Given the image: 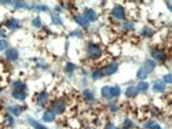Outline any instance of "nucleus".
<instances>
[{
	"instance_id": "nucleus-1",
	"label": "nucleus",
	"mask_w": 172,
	"mask_h": 129,
	"mask_svg": "<svg viewBox=\"0 0 172 129\" xmlns=\"http://www.w3.org/2000/svg\"><path fill=\"white\" fill-rule=\"evenodd\" d=\"M101 54H102V50H101V48L99 47L98 45H88V47H87V55L91 57V59H99L100 56H101Z\"/></svg>"
},
{
	"instance_id": "nucleus-2",
	"label": "nucleus",
	"mask_w": 172,
	"mask_h": 129,
	"mask_svg": "<svg viewBox=\"0 0 172 129\" xmlns=\"http://www.w3.org/2000/svg\"><path fill=\"white\" fill-rule=\"evenodd\" d=\"M64 110H66V103L64 102H62V101H56V102H54L52 105H51V111L55 114H61L62 112H64Z\"/></svg>"
},
{
	"instance_id": "nucleus-3",
	"label": "nucleus",
	"mask_w": 172,
	"mask_h": 129,
	"mask_svg": "<svg viewBox=\"0 0 172 129\" xmlns=\"http://www.w3.org/2000/svg\"><path fill=\"white\" fill-rule=\"evenodd\" d=\"M113 15L117 20H123L125 17V11L122 6H115L113 8Z\"/></svg>"
},
{
	"instance_id": "nucleus-4",
	"label": "nucleus",
	"mask_w": 172,
	"mask_h": 129,
	"mask_svg": "<svg viewBox=\"0 0 172 129\" xmlns=\"http://www.w3.org/2000/svg\"><path fill=\"white\" fill-rule=\"evenodd\" d=\"M151 56L155 59H157V61H164L165 57H166L165 53H164L162 49H158V48L151 49Z\"/></svg>"
},
{
	"instance_id": "nucleus-5",
	"label": "nucleus",
	"mask_w": 172,
	"mask_h": 129,
	"mask_svg": "<svg viewBox=\"0 0 172 129\" xmlns=\"http://www.w3.org/2000/svg\"><path fill=\"white\" fill-rule=\"evenodd\" d=\"M117 68H118L117 63H111V64H109V65H107V66L104 68L103 74H106V75H111V74H114L115 72H116Z\"/></svg>"
},
{
	"instance_id": "nucleus-6",
	"label": "nucleus",
	"mask_w": 172,
	"mask_h": 129,
	"mask_svg": "<svg viewBox=\"0 0 172 129\" xmlns=\"http://www.w3.org/2000/svg\"><path fill=\"white\" fill-rule=\"evenodd\" d=\"M5 56L8 59H11V61H15V59H19V53H17L16 49L11 48V49H7V50H6V55H5Z\"/></svg>"
},
{
	"instance_id": "nucleus-7",
	"label": "nucleus",
	"mask_w": 172,
	"mask_h": 129,
	"mask_svg": "<svg viewBox=\"0 0 172 129\" xmlns=\"http://www.w3.org/2000/svg\"><path fill=\"white\" fill-rule=\"evenodd\" d=\"M48 101V94L46 92H43L37 96V103L38 105H45Z\"/></svg>"
},
{
	"instance_id": "nucleus-8",
	"label": "nucleus",
	"mask_w": 172,
	"mask_h": 129,
	"mask_svg": "<svg viewBox=\"0 0 172 129\" xmlns=\"http://www.w3.org/2000/svg\"><path fill=\"white\" fill-rule=\"evenodd\" d=\"M6 26H7V29H9V30H15V29H17V27L20 26V22H19V20H16V18H9V20L6 22Z\"/></svg>"
},
{
	"instance_id": "nucleus-9",
	"label": "nucleus",
	"mask_w": 172,
	"mask_h": 129,
	"mask_svg": "<svg viewBox=\"0 0 172 129\" xmlns=\"http://www.w3.org/2000/svg\"><path fill=\"white\" fill-rule=\"evenodd\" d=\"M155 62L154 61H151V59H147L146 62H145V64H143V66H142V69L146 71L147 73H150L151 71L155 69Z\"/></svg>"
},
{
	"instance_id": "nucleus-10",
	"label": "nucleus",
	"mask_w": 172,
	"mask_h": 129,
	"mask_svg": "<svg viewBox=\"0 0 172 129\" xmlns=\"http://www.w3.org/2000/svg\"><path fill=\"white\" fill-rule=\"evenodd\" d=\"M84 17L87 20V21H96V18H98V14L94 12L93 9H87L86 12H85V15H84Z\"/></svg>"
},
{
	"instance_id": "nucleus-11",
	"label": "nucleus",
	"mask_w": 172,
	"mask_h": 129,
	"mask_svg": "<svg viewBox=\"0 0 172 129\" xmlns=\"http://www.w3.org/2000/svg\"><path fill=\"white\" fill-rule=\"evenodd\" d=\"M153 89H154L155 92H157V93H162V92H164V89H165V83L162 81L155 82V85L153 86Z\"/></svg>"
},
{
	"instance_id": "nucleus-12",
	"label": "nucleus",
	"mask_w": 172,
	"mask_h": 129,
	"mask_svg": "<svg viewBox=\"0 0 172 129\" xmlns=\"http://www.w3.org/2000/svg\"><path fill=\"white\" fill-rule=\"evenodd\" d=\"M13 97L16 99H24L26 97V94L24 93V90H14L13 92Z\"/></svg>"
},
{
	"instance_id": "nucleus-13",
	"label": "nucleus",
	"mask_w": 172,
	"mask_h": 129,
	"mask_svg": "<svg viewBox=\"0 0 172 129\" xmlns=\"http://www.w3.org/2000/svg\"><path fill=\"white\" fill-rule=\"evenodd\" d=\"M43 119L45 121H47V122H51V121H53L55 119V114L52 111H46L45 113H44V116H43Z\"/></svg>"
},
{
	"instance_id": "nucleus-14",
	"label": "nucleus",
	"mask_w": 172,
	"mask_h": 129,
	"mask_svg": "<svg viewBox=\"0 0 172 129\" xmlns=\"http://www.w3.org/2000/svg\"><path fill=\"white\" fill-rule=\"evenodd\" d=\"M9 111H11L13 114H15V116H20L23 112V107L19 105H14L9 107Z\"/></svg>"
},
{
	"instance_id": "nucleus-15",
	"label": "nucleus",
	"mask_w": 172,
	"mask_h": 129,
	"mask_svg": "<svg viewBox=\"0 0 172 129\" xmlns=\"http://www.w3.org/2000/svg\"><path fill=\"white\" fill-rule=\"evenodd\" d=\"M101 93H102L103 97H106V98H110V97H111V87H109V86H104L102 89H101Z\"/></svg>"
},
{
	"instance_id": "nucleus-16",
	"label": "nucleus",
	"mask_w": 172,
	"mask_h": 129,
	"mask_svg": "<svg viewBox=\"0 0 172 129\" xmlns=\"http://www.w3.org/2000/svg\"><path fill=\"white\" fill-rule=\"evenodd\" d=\"M138 90L136 87H133V86H131V87H128L127 89H126V96L127 97H134L136 95H137Z\"/></svg>"
},
{
	"instance_id": "nucleus-17",
	"label": "nucleus",
	"mask_w": 172,
	"mask_h": 129,
	"mask_svg": "<svg viewBox=\"0 0 172 129\" xmlns=\"http://www.w3.org/2000/svg\"><path fill=\"white\" fill-rule=\"evenodd\" d=\"M76 22L79 24V25H81V26H84V27L88 25V21L84 16H76Z\"/></svg>"
},
{
	"instance_id": "nucleus-18",
	"label": "nucleus",
	"mask_w": 172,
	"mask_h": 129,
	"mask_svg": "<svg viewBox=\"0 0 172 129\" xmlns=\"http://www.w3.org/2000/svg\"><path fill=\"white\" fill-rule=\"evenodd\" d=\"M29 122H30V125H31L34 129H46V127H44L43 125H40L39 122L34 121V119H31V118H29Z\"/></svg>"
},
{
	"instance_id": "nucleus-19",
	"label": "nucleus",
	"mask_w": 172,
	"mask_h": 129,
	"mask_svg": "<svg viewBox=\"0 0 172 129\" xmlns=\"http://www.w3.org/2000/svg\"><path fill=\"white\" fill-rule=\"evenodd\" d=\"M148 89V83L145 81H141L139 82V85H138L137 87V90H140V92H146Z\"/></svg>"
},
{
	"instance_id": "nucleus-20",
	"label": "nucleus",
	"mask_w": 172,
	"mask_h": 129,
	"mask_svg": "<svg viewBox=\"0 0 172 129\" xmlns=\"http://www.w3.org/2000/svg\"><path fill=\"white\" fill-rule=\"evenodd\" d=\"M14 88H15V90H23L25 88V83H23L21 81L14 82Z\"/></svg>"
},
{
	"instance_id": "nucleus-21",
	"label": "nucleus",
	"mask_w": 172,
	"mask_h": 129,
	"mask_svg": "<svg viewBox=\"0 0 172 129\" xmlns=\"http://www.w3.org/2000/svg\"><path fill=\"white\" fill-rule=\"evenodd\" d=\"M147 77H148V73L143 70L142 68L138 71V78H139V79H146Z\"/></svg>"
},
{
	"instance_id": "nucleus-22",
	"label": "nucleus",
	"mask_w": 172,
	"mask_h": 129,
	"mask_svg": "<svg viewBox=\"0 0 172 129\" xmlns=\"http://www.w3.org/2000/svg\"><path fill=\"white\" fill-rule=\"evenodd\" d=\"M121 93V89L118 86H115V87H111V97H115V96H118Z\"/></svg>"
},
{
	"instance_id": "nucleus-23",
	"label": "nucleus",
	"mask_w": 172,
	"mask_h": 129,
	"mask_svg": "<svg viewBox=\"0 0 172 129\" xmlns=\"http://www.w3.org/2000/svg\"><path fill=\"white\" fill-rule=\"evenodd\" d=\"M142 35H145V37H151V35H153V31H151V29H149V27H145V29L142 30Z\"/></svg>"
},
{
	"instance_id": "nucleus-24",
	"label": "nucleus",
	"mask_w": 172,
	"mask_h": 129,
	"mask_svg": "<svg viewBox=\"0 0 172 129\" xmlns=\"http://www.w3.org/2000/svg\"><path fill=\"white\" fill-rule=\"evenodd\" d=\"M146 127L147 128H151V129H162L157 125V123H155V122H148V123H146Z\"/></svg>"
},
{
	"instance_id": "nucleus-25",
	"label": "nucleus",
	"mask_w": 172,
	"mask_h": 129,
	"mask_svg": "<svg viewBox=\"0 0 172 129\" xmlns=\"http://www.w3.org/2000/svg\"><path fill=\"white\" fill-rule=\"evenodd\" d=\"M84 96H85V98L88 99V101H92V99H93V94H92L91 90H85V92H84Z\"/></svg>"
},
{
	"instance_id": "nucleus-26",
	"label": "nucleus",
	"mask_w": 172,
	"mask_h": 129,
	"mask_svg": "<svg viewBox=\"0 0 172 129\" xmlns=\"http://www.w3.org/2000/svg\"><path fill=\"white\" fill-rule=\"evenodd\" d=\"M124 127L125 129H130L133 127V122L131 121V120H128V119H126L125 121H124Z\"/></svg>"
},
{
	"instance_id": "nucleus-27",
	"label": "nucleus",
	"mask_w": 172,
	"mask_h": 129,
	"mask_svg": "<svg viewBox=\"0 0 172 129\" xmlns=\"http://www.w3.org/2000/svg\"><path fill=\"white\" fill-rule=\"evenodd\" d=\"M32 25L36 26V27H39L41 25V22H40V18L39 17H36L34 21H32Z\"/></svg>"
},
{
	"instance_id": "nucleus-28",
	"label": "nucleus",
	"mask_w": 172,
	"mask_h": 129,
	"mask_svg": "<svg viewBox=\"0 0 172 129\" xmlns=\"http://www.w3.org/2000/svg\"><path fill=\"white\" fill-rule=\"evenodd\" d=\"M52 20H53V22L55 24H61V21H60V17L57 16V15H52Z\"/></svg>"
},
{
	"instance_id": "nucleus-29",
	"label": "nucleus",
	"mask_w": 172,
	"mask_h": 129,
	"mask_svg": "<svg viewBox=\"0 0 172 129\" xmlns=\"http://www.w3.org/2000/svg\"><path fill=\"white\" fill-rule=\"evenodd\" d=\"M75 70V65L74 64H71V63H68L67 64V68H66V71L67 72H71V71Z\"/></svg>"
},
{
	"instance_id": "nucleus-30",
	"label": "nucleus",
	"mask_w": 172,
	"mask_h": 129,
	"mask_svg": "<svg viewBox=\"0 0 172 129\" xmlns=\"http://www.w3.org/2000/svg\"><path fill=\"white\" fill-rule=\"evenodd\" d=\"M101 77H102V72H100V71H98V72L95 71V72L93 73V78H94V79H100Z\"/></svg>"
},
{
	"instance_id": "nucleus-31",
	"label": "nucleus",
	"mask_w": 172,
	"mask_h": 129,
	"mask_svg": "<svg viewBox=\"0 0 172 129\" xmlns=\"http://www.w3.org/2000/svg\"><path fill=\"white\" fill-rule=\"evenodd\" d=\"M6 47H7V42L5 40H0V51L6 49Z\"/></svg>"
},
{
	"instance_id": "nucleus-32",
	"label": "nucleus",
	"mask_w": 172,
	"mask_h": 129,
	"mask_svg": "<svg viewBox=\"0 0 172 129\" xmlns=\"http://www.w3.org/2000/svg\"><path fill=\"white\" fill-rule=\"evenodd\" d=\"M124 27H125L126 30H132V29H133V23H131V22H125Z\"/></svg>"
},
{
	"instance_id": "nucleus-33",
	"label": "nucleus",
	"mask_w": 172,
	"mask_h": 129,
	"mask_svg": "<svg viewBox=\"0 0 172 129\" xmlns=\"http://www.w3.org/2000/svg\"><path fill=\"white\" fill-rule=\"evenodd\" d=\"M164 81H165V83H171V81H172L171 74H166V75L164 77Z\"/></svg>"
},
{
	"instance_id": "nucleus-34",
	"label": "nucleus",
	"mask_w": 172,
	"mask_h": 129,
	"mask_svg": "<svg viewBox=\"0 0 172 129\" xmlns=\"http://www.w3.org/2000/svg\"><path fill=\"white\" fill-rule=\"evenodd\" d=\"M15 7H26V4L25 2H21V1H19V2H15Z\"/></svg>"
},
{
	"instance_id": "nucleus-35",
	"label": "nucleus",
	"mask_w": 172,
	"mask_h": 129,
	"mask_svg": "<svg viewBox=\"0 0 172 129\" xmlns=\"http://www.w3.org/2000/svg\"><path fill=\"white\" fill-rule=\"evenodd\" d=\"M6 119H7V121H8V123H9V125H13V122H14V121H13V118H11V116H6Z\"/></svg>"
},
{
	"instance_id": "nucleus-36",
	"label": "nucleus",
	"mask_w": 172,
	"mask_h": 129,
	"mask_svg": "<svg viewBox=\"0 0 172 129\" xmlns=\"http://www.w3.org/2000/svg\"><path fill=\"white\" fill-rule=\"evenodd\" d=\"M106 129H115V126L113 123H108V125L106 126Z\"/></svg>"
},
{
	"instance_id": "nucleus-37",
	"label": "nucleus",
	"mask_w": 172,
	"mask_h": 129,
	"mask_svg": "<svg viewBox=\"0 0 172 129\" xmlns=\"http://www.w3.org/2000/svg\"><path fill=\"white\" fill-rule=\"evenodd\" d=\"M4 35H5V33H4V32L1 31V29H0V37H4Z\"/></svg>"
}]
</instances>
